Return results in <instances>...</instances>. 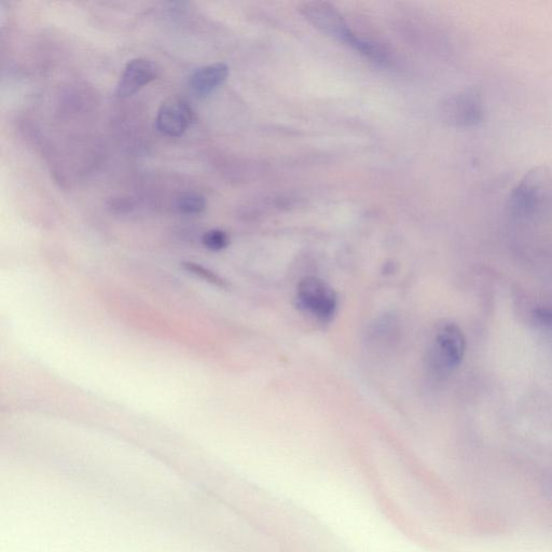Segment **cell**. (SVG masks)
Here are the masks:
<instances>
[{
	"label": "cell",
	"instance_id": "cell-1",
	"mask_svg": "<svg viewBox=\"0 0 552 552\" xmlns=\"http://www.w3.org/2000/svg\"><path fill=\"white\" fill-rule=\"evenodd\" d=\"M510 213L520 220H541L552 212V174L535 168L524 175L509 197Z\"/></svg>",
	"mask_w": 552,
	"mask_h": 552
},
{
	"label": "cell",
	"instance_id": "cell-2",
	"mask_svg": "<svg viewBox=\"0 0 552 552\" xmlns=\"http://www.w3.org/2000/svg\"><path fill=\"white\" fill-rule=\"evenodd\" d=\"M296 301L303 313L321 323L333 321L339 306L335 289L316 276H308L300 281L297 286Z\"/></svg>",
	"mask_w": 552,
	"mask_h": 552
},
{
	"label": "cell",
	"instance_id": "cell-3",
	"mask_svg": "<svg viewBox=\"0 0 552 552\" xmlns=\"http://www.w3.org/2000/svg\"><path fill=\"white\" fill-rule=\"evenodd\" d=\"M299 10L301 15L324 35L333 37L354 50L360 47L363 38L358 37L350 29L347 21L333 5L311 2L303 4Z\"/></svg>",
	"mask_w": 552,
	"mask_h": 552
},
{
	"label": "cell",
	"instance_id": "cell-4",
	"mask_svg": "<svg viewBox=\"0 0 552 552\" xmlns=\"http://www.w3.org/2000/svg\"><path fill=\"white\" fill-rule=\"evenodd\" d=\"M441 119L450 127L472 128L485 119V105L473 89L452 93L440 104Z\"/></svg>",
	"mask_w": 552,
	"mask_h": 552
},
{
	"label": "cell",
	"instance_id": "cell-5",
	"mask_svg": "<svg viewBox=\"0 0 552 552\" xmlns=\"http://www.w3.org/2000/svg\"><path fill=\"white\" fill-rule=\"evenodd\" d=\"M465 350L466 340L461 328L455 324L441 326L430 351V367L438 375L447 374L461 365Z\"/></svg>",
	"mask_w": 552,
	"mask_h": 552
},
{
	"label": "cell",
	"instance_id": "cell-6",
	"mask_svg": "<svg viewBox=\"0 0 552 552\" xmlns=\"http://www.w3.org/2000/svg\"><path fill=\"white\" fill-rule=\"evenodd\" d=\"M193 116L192 108L186 100L172 98L161 105L156 126L165 136L179 137L189 129Z\"/></svg>",
	"mask_w": 552,
	"mask_h": 552
},
{
	"label": "cell",
	"instance_id": "cell-7",
	"mask_svg": "<svg viewBox=\"0 0 552 552\" xmlns=\"http://www.w3.org/2000/svg\"><path fill=\"white\" fill-rule=\"evenodd\" d=\"M160 69L156 63L147 59H135L124 68L117 93L120 98H129L156 80Z\"/></svg>",
	"mask_w": 552,
	"mask_h": 552
},
{
	"label": "cell",
	"instance_id": "cell-8",
	"mask_svg": "<svg viewBox=\"0 0 552 552\" xmlns=\"http://www.w3.org/2000/svg\"><path fill=\"white\" fill-rule=\"evenodd\" d=\"M229 77V67L225 63H215L201 67L189 80L190 88L198 95L211 94L222 86Z\"/></svg>",
	"mask_w": 552,
	"mask_h": 552
},
{
	"label": "cell",
	"instance_id": "cell-9",
	"mask_svg": "<svg viewBox=\"0 0 552 552\" xmlns=\"http://www.w3.org/2000/svg\"><path fill=\"white\" fill-rule=\"evenodd\" d=\"M186 274L192 276L201 282L209 284L219 289H228L230 283L224 278V276L217 273L215 270L200 264V262L193 260H184L179 265Z\"/></svg>",
	"mask_w": 552,
	"mask_h": 552
},
{
	"label": "cell",
	"instance_id": "cell-10",
	"mask_svg": "<svg viewBox=\"0 0 552 552\" xmlns=\"http://www.w3.org/2000/svg\"><path fill=\"white\" fill-rule=\"evenodd\" d=\"M176 209L184 215H199L205 211L206 201L199 193H184L177 199Z\"/></svg>",
	"mask_w": 552,
	"mask_h": 552
},
{
	"label": "cell",
	"instance_id": "cell-11",
	"mask_svg": "<svg viewBox=\"0 0 552 552\" xmlns=\"http://www.w3.org/2000/svg\"><path fill=\"white\" fill-rule=\"evenodd\" d=\"M201 243L205 250L219 253L227 250L230 245V238L224 230L212 229L203 234Z\"/></svg>",
	"mask_w": 552,
	"mask_h": 552
},
{
	"label": "cell",
	"instance_id": "cell-12",
	"mask_svg": "<svg viewBox=\"0 0 552 552\" xmlns=\"http://www.w3.org/2000/svg\"><path fill=\"white\" fill-rule=\"evenodd\" d=\"M109 207L110 210L115 213L124 214L130 212L133 209L134 204L128 199L119 198L112 200V203L109 204Z\"/></svg>",
	"mask_w": 552,
	"mask_h": 552
},
{
	"label": "cell",
	"instance_id": "cell-13",
	"mask_svg": "<svg viewBox=\"0 0 552 552\" xmlns=\"http://www.w3.org/2000/svg\"><path fill=\"white\" fill-rule=\"evenodd\" d=\"M534 317L538 323H541L545 326L552 327V310L548 308L536 309L534 312Z\"/></svg>",
	"mask_w": 552,
	"mask_h": 552
}]
</instances>
